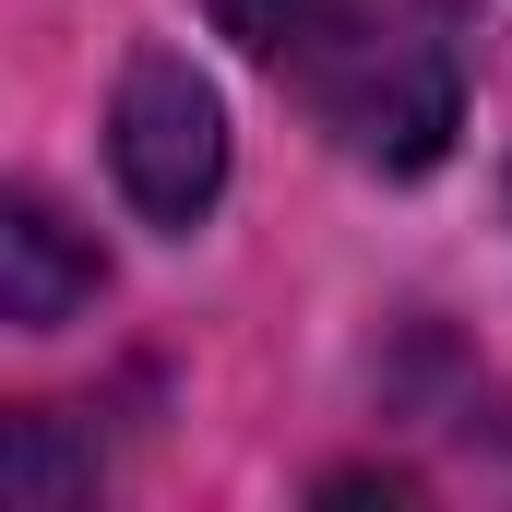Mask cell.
Returning <instances> with one entry per match:
<instances>
[{"mask_svg": "<svg viewBox=\"0 0 512 512\" xmlns=\"http://www.w3.org/2000/svg\"><path fill=\"white\" fill-rule=\"evenodd\" d=\"M108 167H120L131 215H155V227H191V215L227 191V108H215V84H203L179 48H143L120 72Z\"/></svg>", "mask_w": 512, "mask_h": 512, "instance_id": "obj_2", "label": "cell"}, {"mask_svg": "<svg viewBox=\"0 0 512 512\" xmlns=\"http://www.w3.org/2000/svg\"><path fill=\"white\" fill-rule=\"evenodd\" d=\"M96 298V251L72 239V215L48 203V191H12V215H0V310L24 322V334H48V322H72Z\"/></svg>", "mask_w": 512, "mask_h": 512, "instance_id": "obj_3", "label": "cell"}, {"mask_svg": "<svg viewBox=\"0 0 512 512\" xmlns=\"http://www.w3.org/2000/svg\"><path fill=\"white\" fill-rule=\"evenodd\" d=\"M215 24L358 167L417 179L465 131V0H215Z\"/></svg>", "mask_w": 512, "mask_h": 512, "instance_id": "obj_1", "label": "cell"}]
</instances>
